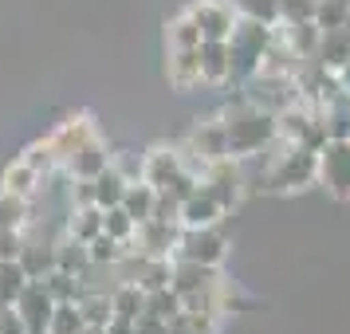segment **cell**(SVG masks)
Segmentation results:
<instances>
[{"instance_id": "obj_1", "label": "cell", "mask_w": 350, "mask_h": 334, "mask_svg": "<svg viewBox=\"0 0 350 334\" xmlns=\"http://www.w3.org/2000/svg\"><path fill=\"white\" fill-rule=\"evenodd\" d=\"M224 130H228V154L240 161H252L260 158L268 145H275V114L256 107L248 98L240 95L237 102H224L221 111Z\"/></svg>"}, {"instance_id": "obj_2", "label": "cell", "mask_w": 350, "mask_h": 334, "mask_svg": "<svg viewBox=\"0 0 350 334\" xmlns=\"http://www.w3.org/2000/svg\"><path fill=\"white\" fill-rule=\"evenodd\" d=\"M319 181V154L307 145H287L275 138L268 169H264V189L268 193H303Z\"/></svg>"}, {"instance_id": "obj_3", "label": "cell", "mask_w": 350, "mask_h": 334, "mask_svg": "<svg viewBox=\"0 0 350 334\" xmlns=\"http://www.w3.org/2000/svg\"><path fill=\"white\" fill-rule=\"evenodd\" d=\"M271 36H275V24H264V20H252V16H240L232 36H228V48H232V64H237V79H248L264 51H268Z\"/></svg>"}, {"instance_id": "obj_4", "label": "cell", "mask_w": 350, "mask_h": 334, "mask_svg": "<svg viewBox=\"0 0 350 334\" xmlns=\"http://www.w3.org/2000/svg\"><path fill=\"white\" fill-rule=\"evenodd\" d=\"M201 185H205L217 201H221L224 212H232V208H240V201H244V193H248V177H244V161L240 158H217L205 165V173H201Z\"/></svg>"}, {"instance_id": "obj_5", "label": "cell", "mask_w": 350, "mask_h": 334, "mask_svg": "<svg viewBox=\"0 0 350 334\" xmlns=\"http://www.w3.org/2000/svg\"><path fill=\"white\" fill-rule=\"evenodd\" d=\"M334 201H350V142L342 138H327L319 150V181Z\"/></svg>"}, {"instance_id": "obj_6", "label": "cell", "mask_w": 350, "mask_h": 334, "mask_svg": "<svg viewBox=\"0 0 350 334\" xmlns=\"http://www.w3.org/2000/svg\"><path fill=\"white\" fill-rule=\"evenodd\" d=\"M174 260H193V264H205V268H224V260H228V240H224L217 228H181Z\"/></svg>"}, {"instance_id": "obj_7", "label": "cell", "mask_w": 350, "mask_h": 334, "mask_svg": "<svg viewBox=\"0 0 350 334\" xmlns=\"http://www.w3.org/2000/svg\"><path fill=\"white\" fill-rule=\"evenodd\" d=\"M181 150L197 161H217V158H228V130H224V118L221 114H205L197 118L189 130V138L181 142Z\"/></svg>"}, {"instance_id": "obj_8", "label": "cell", "mask_w": 350, "mask_h": 334, "mask_svg": "<svg viewBox=\"0 0 350 334\" xmlns=\"http://www.w3.org/2000/svg\"><path fill=\"white\" fill-rule=\"evenodd\" d=\"M185 12L201 28V40H228L232 28H237V20H240L232 0H193Z\"/></svg>"}, {"instance_id": "obj_9", "label": "cell", "mask_w": 350, "mask_h": 334, "mask_svg": "<svg viewBox=\"0 0 350 334\" xmlns=\"http://www.w3.org/2000/svg\"><path fill=\"white\" fill-rule=\"evenodd\" d=\"M98 134V126H95V118L87 111H79V114H71V118H64L59 126L48 134V142H51V150H55V161H59V169H64L67 161L75 158V150H83V145L91 142Z\"/></svg>"}, {"instance_id": "obj_10", "label": "cell", "mask_w": 350, "mask_h": 334, "mask_svg": "<svg viewBox=\"0 0 350 334\" xmlns=\"http://www.w3.org/2000/svg\"><path fill=\"white\" fill-rule=\"evenodd\" d=\"M16 315L24 318V331L28 334H48L51 315H55V299L44 287V279H28V287L20 291V299H16Z\"/></svg>"}, {"instance_id": "obj_11", "label": "cell", "mask_w": 350, "mask_h": 334, "mask_svg": "<svg viewBox=\"0 0 350 334\" xmlns=\"http://www.w3.org/2000/svg\"><path fill=\"white\" fill-rule=\"evenodd\" d=\"M177 240H181V224L177 221H158V217H150V221H138L134 228V248L146 255H174Z\"/></svg>"}, {"instance_id": "obj_12", "label": "cell", "mask_w": 350, "mask_h": 334, "mask_svg": "<svg viewBox=\"0 0 350 334\" xmlns=\"http://www.w3.org/2000/svg\"><path fill=\"white\" fill-rule=\"evenodd\" d=\"M185 169V154H181V145H154V150H146L142 154V181L146 185H154V189H165L177 173Z\"/></svg>"}, {"instance_id": "obj_13", "label": "cell", "mask_w": 350, "mask_h": 334, "mask_svg": "<svg viewBox=\"0 0 350 334\" xmlns=\"http://www.w3.org/2000/svg\"><path fill=\"white\" fill-rule=\"evenodd\" d=\"M201 75H205V87H228V83H240L228 40H201Z\"/></svg>"}, {"instance_id": "obj_14", "label": "cell", "mask_w": 350, "mask_h": 334, "mask_svg": "<svg viewBox=\"0 0 350 334\" xmlns=\"http://www.w3.org/2000/svg\"><path fill=\"white\" fill-rule=\"evenodd\" d=\"M165 79L174 91H197L205 87V75H201V48H181V51H170L165 59Z\"/></svg>"}, {"instance_id": "obj_15", "label": "cell", "mask_w": 350, "mask_h": 334, "mask_svg": "<svg viewBox=\"0 0 350 334\" xmlns=\"http://www.w3.org/2000/svg\"><path fill=\"white\" fill-rule=\"evenodd\" d=\"M228 212L221 208V201L205 189V185H197V193H189L185 201H181V228H217Z\"/></svg>"}, {"instance_id": "obj_16", "label": "cell", "mask_w": 350, "mask_h": 334, "mask_svg": "<svg viewBox=\"0 0 350 334\" xmlns=\"http://www.w3.org/2000/svg\"><path fill=\"white\" fill-rule=\"evenodd\" d=\"M16 264L24 268L28 279H44L48 271H55V240H44V236H28L20 240V252H16Z\"/></svg>"}, {"instance_id": "obj_17", "label": "cell", "mask_w": 350, "mask_h": 334, "mask_svg": "<svg viewBox=\"0 0 350 334\" xmlns=\"http://www.w3.org/2000/svg\"><path fill=\"white\" fill-rule=\"evenodd\" d=\"M107 165H111V145H107L103 134H95L83 150H75V158L64 165V173L67 177H83V181H95Z\"/></svg>"}, {"instance_id": "obj_18", "label": "cell", "mask_w": 350, "mask_h": 334, "mask_svg": "<svg viewBox=\"0 0 350 334\" xmlns=\"http://www.w3.org/2000/svg\"><path fill=\"white\" fill-rule=\"evenodd\" d=\"M319 51L311 64H319L323 71H338V67L350 59V24H342V28H319Z\"/></svg>"}, {"instance_id": "obj_19", "label": "cell", "mask_w": 350, "mask_h": 334, "mask_svg": "<svg viewBox=\"0 0 350 334\" xmlns=\"http://www.w3.org/2000/svg\"><path fill=\"white\" fill-rule=\"evenodd\" d=\"M44 185H48V181L36 173L24 158L8 161V165H4V173H0V189H4V193H16V197H24V201H32Z\"/></svg>"}, {"instance_id": "obj_20", "label": "cell", "mask_w": 350, "mask_h": 334, "mask_svg": "<svg viewBox=\"0 0 350 334\" xmlns=\"http://www.w3.org/2000/svg\"><path fill=\"white\" fill-rule=\"evenodd\" d=\"M275 28H280V36H284V44L291 51H295V55H299L303 64H311V59H315V51H319V24L315 20H299V24H275Z\"/></svg>"}, {"instance_id": "obj_21", "label": "cell", "mask_w": 350, "mask_h": 334, "mask_svg": "<svg viewBox=\"0 0 350 334\" xmlns=\"http://www.w3.org/2000/svg\"><path fill=\"white\" fill-rule=\"evenodd\" d=\"M64 232L75 236L79 244H91V240L103 232V208L87 205V208H67L64 212Z\"/></svg>"}, {"instance_id": "obj_22", "label": "cell", "mask_w": 350, "mask_h": 334, "mask_svg": "<svg viewBox=\"0 0 350 334\" xmlns=\"http://www.w3.org/2000/svg\"><path fill=\"white\" fill-rule=\"evenodd\" d=\"M55 268L59 271H71V275H87L91 271V255H87V244H79L75 236L59 232L55 236Z\"/></svg>"}, {"instance_id": "obj_23", "label": "cell", "mask_w": 350, "mask_h": 334, "mask_svg": "<svg viewBox=\"0 0 350 334\" xmlns=\"http://www.w3.org/2000/svg\"><path fill=\"white\" fill-rule=\"evenodd\" d=\"M319 118H323V126H327V138H350V91L342 95H334L327 107H319Z\"/></svg>"}, {"instance_id": "obj_24", "label": "cell", "mask_w": 350, "mask_h": 334, "mask_svg": "<svg viewBox=\"0 0 350 334\" xmlns=\"http://www.w3.org/2000/svg\"><path fill=\"white\" fill-rule=\"evenodd\" d=\"M28 224H32V201L0 189V228H8V232H28Z\"/></svg>"}, {"instance_id": "obj_25", "label": "cell", "mask_w": 350, "mask_h": 334, "mask_svg": "<svg viewBox=\"0 0 350 334\" xmlns=\"http://www.w3.org/2000/svg\"><path fill=\"white\" fill-rule=\"evenodd\" d=\"M154 201H158V189H154V185H146V181H130L126 193H122V208L134 217V224L154 217Z\"/></svg>"}, {"instance_id": "obj_26", "label": "cell", "mask_w": 350, "mask_h": 334, "mask_svg": "<svg viewBox=\"0 0 350 334\" xmlns=\"http://www.w3.org/2000/svg\"><path fill=\"white\" fill-rule=\"evenodd\" d=\"M165 48L181 51V48H201V28L193 24L189 12H177L170 24H165Z\"/></svg>"}, {"instance_id": "obj_27", "label": "cell", "mask_w": 350, "mask_h": 334, "mask_svg": "<svg viewBox=\"0 0 350 334\" xmlns=\"http://www.w3.org/2000/svg\"><path fill=\"white\" fill-rule=\"evenodd\" d=\"M126 177L118 173L114 165H107L103 173L95 177V205L98 208H114V205H122V193H126Z\"/></svg>"}, {"instance_id": "obj_28", "label": "cell", "mask_w": 350, "mask_h": 334, "mask_svg": "<svg viewBox=\"0 0 350 334\" xmlns=\"http://www.w3.org/2000/svg\"><path fill=\"white\" fill-rule=\"evenodd\" d=\"M111 307L118 318H138L146 311V291L138 283H114L111 287Z\"/></svg>"}, {"instance_id": "obj_29", "label": "cell", "mask_w": 350, "mask_h": 334, "mask_svg": "<svg viewBox=\"0 0 350 334\" xmlns=\"http://www.w3.org/2000/svg\"><path fill=\"white\" fill-rule=\"evenodd\" d=\"M24 287H28L24 268H20L16 260H0V311H4V307H16Z\"/></svg>"}, {"instance_id": "obj_30", "label": "cell", "mask_w": 350, "mask_h": 334, "mask_svg": "<svg viewBox=\"0 0 350 334\" xmlns=\"http://www.w3.org/2000/svg\"><path fill=\"white\" fill-rule=\"evenodd\" d=\"M130 244H118L114 236H107V232H98L91 244H87V255H91V264L95 268H114L118 260H122V252H126Z\"/></svg>"}, {"instance_id": "obj_31", "label": "cell", "mask_w": 350, "mask_h": 334, "mask_svg": "<svg viewBox=\"0 0 350 334\" xmlns=\"http://www.w3.org/2000/svg\"><path fill=\"white\" fill-rule=\"evenodd\" d=\"M134 228H138V224H134V217H130L122 205L103 208V232H107V236H114L118 244H130V240H134Z\"/></svg>"}, {"instance_id": "obj_32", "label": "cell", "mask_w": 350, "mask_h": 334, "mask_svg": "<svg viewBox=\"0 0 350 334\" xmlns=\"http://www.w3.org/2000/svg\"><path fill=\"white\" fill-rule=\"evenodd\" d=\"M20 158L28 161V165H32L36 173L44 177V181H48V177L55 173V169H59V161H55V150H51V142H48V138H40V142H32L28 150H24V154H20Z\"/></svg>"}, {"instance_id": "obj_33", "label": "cell", "mask_w": 350, "mask_h": 334, "mask_svg": "<svg viewBox=\"0 0 350 334\" xmlns=\"http://www.w3.org/2000/svg\"><path fill=\"white\" fill-rule=\"evenodd\" d=\"M146 311L170 322L174 315H181V295H177L174 287H158V291H146Z\"/></svg>"}, {"instance_id": "obj_34", "label": "cell", "mask_w": 350, "mask_h": 334, "mask_svg": "<svg viewBox=\"0 0 350 334\" xmlns=\"http://www.w3.org/2000/svg\"><path fill=\"white\" fill-rule=\"evenodd\" d=\"M87 322H83V311L75 303H55V315H51L48 334H79Z\"/></svg>"}, {"instance_id": "obj_35", "label": "cell", "mask_w": 350, "mask_h": 334, "mask_svg": "<svg viewBox=\"0 0 350 334\" xmlns=\"http://www.w3.org/2000/svg\"><path fill=\"white\" fill-rule=\"evenodd\" d=\"M315 24L319 28H342V24H350V0H319Z\"/></svg>"}, {"instance_id": "obj_36", "label": "cell", "mask_w": 350, "mask_h": 334, "mask_svg": "<svg viewBox=\"0 0 350 334\" xmlns=\"http://www.w3.org/2000/svg\"><path fill=\"white\" fill-rule=\"evenodd\" d=\"M319 0H275L280 24H299V20H315Z\"/></svg>"}, {"instance_id": "obj_37", "label": "cell", "mask_w": 350, "mask_h": 334, "mask_svg": "<svg viewBox=\"0 0 350 334\" xmlns=\"http://www.w3.org/2000/svg\"><path fill=\"white\" fill-rule=\"evenodd\" d=\"M240 16L264 20V24H280V12H275V0H232Z\"/></svg>"}, {"instance_id": "obj_38", "label": "cell", "mask_w": 350, "mask_h": 334, "mask_svg": "<svg viewBox=\"0 0 350 334\" xmlns=\"http://www.w3.org/2000/svg\"><path fill=\"white\" fill-rule=\"evenodd\" d=\"M111 165H114L122 177H126V181H142V154H134V150L111 154Z\"/></svg>"}, {"instance_id": "obj_39", "label": "cell", "mask_w": 350, "mask_h": 334, "mask_svg": "<svg viewBox=\"0 0 350 334\" xmlns=\"http://www.w3.org/2000/svg\"><path fill=\"white\" fill-rule=\"evenodd\" d=\"M134 334H170V322L158 315H150V311H142V315L134 318Z\"/></svg>"}, {"instance_id": "obj_40", "label": "cell", "mask_w": 350, "mask_h": 334, "mask_svg": "<svg viewBox=\"0 0 350 334\" xmlns=\"http://www.w3.org/2000/svg\"><path fill=\"white\" fill-rule=\"evenodd\" d=\"M20 240H24V232H8V228H0V260H16Z\"/></svg>"}, {"instance_id": "obj_41", "label": "cell", "mask_w": 350, "mask_h": 334, "mask_svg": "<svg viewBox=\"0 0 350 334\" xmlns=\"http://www.w3.org/2000/svg\"><path fill=\"white\" fill-rule=\"evenodd\" d=\"M0 334H28L24 331V318L16 315V307H4L0 311Z\"/></svg>"}, {"instance_id": "obj_42", "label": "cell", "mask_w": 350, "mask_h": 334, "mask_svg": "<svg viewBox=\"0 0 350 334\" xmlns=\"http://www.w3.org/2000/svg\"><path fill=\"white\" fill-rule=\"evenodd\" d=\"M107 334H134V318H118L114 315L111 322H107Z\"/></svg>"}, {"instance_id": "obj_43", "label": "cell", "mask_w": 350, "mask_h": 334, "mask_svg": "<svg viewBox=\"0 0 350 334\" xmlns=\"http://www.w3.org/2000/svg\"><path fill=\"white\" fill-rule=\"evenodd\" d=\"M334 79H338V87H342V91H350V59L334 71Z\"/></svg>"}, {"instance_id": "obj_44", "label": "cell", "mask_w": 350, "mask_h": 334, "mask_svg": "<svg viewBox=\"0 0 350 334\" xmlns=\"http://www.w3.org/2000/svg\"><path fill=\"white\" fill-rule=\"evenodd\" d=\"M79 334H107V326H91V322H87V326H83Z\"/></svg>"}, {"instance_id": "obj_45", "label": "cell", "mask_w": 350, "mask_h": 334, "mask_svg": "<svg viewBox=\"0 0 350 334\" xmlns=\"http://www.w3.org/2000/svg\"><path fill=\"white\" fill-rule=\"evenodd\" d=\"M347 142H350V138H347Z\"/></svg>"}]
</instances>
